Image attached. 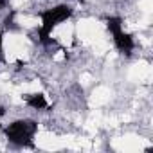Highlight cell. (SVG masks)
I'll list each match as a JSON object with an SVG mask.
<instances>
[{
    "instance_id": "obj_1",
    "label": "cell",
    "mask_w": 153,
    "mask_h": 153,
    "mask_svg": "<svg viewBox=\"0 0 153 153\" xmlns=\"http://www.w3.org/2000/svg\"><path fill=\"white\" fill-rule=\"evenodd\" d=\"M72 13H74V9H72L68 4H59V6H54V7H51V9H45V11L40 15L42 25H40L38 31H36V36H38L36 40H38V43H42V45H45V47L58 45L56 40L51 38V34H52V31H54L59 24L67 22V20L72 16Z\"/></svg>"
},
{
    "instance_id": "obj_2",
    "label": "cell",
    "mask_w": 153,
    "mask_h": 153,
    "mask_svg": "<svg viewBox=\"0 0 153 153\" xmlns=\"http://www.w3.org/2000/svg\"><path fill=\"white\" fill-rule=\"evenodd\" d=\"M36 131H38V123L33 119H18L4 128L7 140L20 148H33Z\"/></svg>"
},
{
    "instance_id": "obj_3",
    "label": "cell",
    "mask_w": 153,
    "mask_h": 153,
    "mask_svg": "<svg viewBox=\"0 0 153 153\" xmlns=\"http://www.w3.org/2000/svg\"><path fill=\"white\" fill-rule=\"evenodd\" d=\"M106 29L114 36V43H115L117 51L124 56H131V52L135 49V40L130 33H126L123 29V20L119 16H108L106 18Z\"/></svg>"
},
{
    "instance_id": "obj_4",
    "label": "cell",
    "mask_w": 153,
    "mask_h": 153,
    "mask_svg": "<svg viewBox=\"0 0 153 153\" xmlns=\"http://www.w3.org/2000/svg\"><path fill=\"white\" fill-rule=\"evenodd\" d=\"M24 101H25V105H27L29 108H33V110H47V108H49L47 97H45L43 94H40V92L25 94V96H24Z\"/></svg>"
},
{
    "instance_id": "obj_5",
    "label": "cell",
    "mask_w": 153,
    "mask_h": 153,
    "mask_svg": "<svg viewBox=\"0 0 153 153\" xmlns=\"http://www.w3.org/2000/svg\"><path fill=\"white\" fill-rule=\"evenodd\" d=\"M4 27H6V29H15V27H16V22H15V11H11V13L6 16V20H4Z\"/></svg>"
},
{
    "instance_id": "obj_6",
    "label": "cell",
    "mask_w": 153,
    "mask_h": 153,
    "mask_svg": "<svg viewBox=\"0 0 153 153\" xmlns=\"http://www.w3.org/2000/svg\"><path fill=\"white\" fill-rule=\"evenodd\" d=\"M6 61V54H4V33H0V63Z\"/></svg>"
},
{
    "instance_id": "obj_7",
    "label": "cell",
    "mask_w": 153,
    "mask_h": 153,
    "mask_svg": "<svg viewBox=\"0 0 153 153\" xmlns=\"http://www.w3.org/2000/svg\"><path fill=\"white\" fill-rule=\"evenodd\" d=\"M9 6V0H0V9H6Z\"/></svg>"
}]
</instances>
